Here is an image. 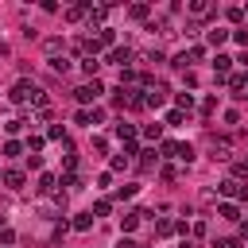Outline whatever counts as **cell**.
Wrapping results in <instances>:
<instances>
[{
  "instance_id": "obj_1",
  "label": "cell",
  "mask_w": 248,
  "mask_h": 248,
  "mask_svg": "<svg viewBox=\"0 0 248 248\" xmlns=\"http://www.w3.org/2000/svg\"><path fill=\"white\" fill-rule=\"evenodd\" d=\"M74 97H78L81 105H89V101H97V97H101V81H89V85H78V89H74Z\"/></svg>"
},
{
  "instance_id": "obj_2",
  "label": "cell",
  "mask_w": 248,
  "mask_h": 248,
  "mask_svg": "<svg viewBox=\"0 0 248 248\" xmlns=\"http://www.w3.org/2000/svg\"><path fill=\"white\" fill-rule=\"evenodd\" d=\"M221 194H225V198H248V186L236 182V178H225V182H221Z\"/></svg>"
},
{
  "instance_id": "obj_3",
  "label": "cell",
  "mask_w": 248,
  "mask_h": 248,
  "mask_svg": "<svg viewBox=\"0 0 248 248\" xmlns=\"http://www.w3.org/2000/svg\"><path fill=\"white\" fill-rule=\"evenodd\" d=\"M112 132H116V136L124 140V147H136V128H132V124H124V120H120V124H116Z\"/></svg>"
},
{
  "instance_id": "obj_4",
  "label": "cell",
  "mask_w": 248,
  "mask_h": 248,
  "mask_svg": "<svg viewBox=\"0 0 248 248\" xmlns=\"http://www.w3.org/2000/svg\"><path fill=\"white\" fill-rule=\"evenodd\" d=\"M108 58H112L116 66H124V70H128V62H132V50H128V46H116V50H112Z\"/></svg>"
},
{
  "instance_id": "obj_5",
  "label": "cell",
  "mask_w": 248,
  "mask_h": 248,
  "mask_svg": "<svg viewBox=\"0 0 248 248\" xmlns=\"http://www.w3.org/2000/svg\"><path fill=\"white\" fill-rule=\"evenodd\" d=\"M89 225H93V213H78V217L70 221V229H78V232H85Z\"/></svg>"
},
{
  "instance_id": "obj_6",
  "label": "cell",
  "mask_w": 248,
  "mask_h": 248,
  "mask_svg": "<svg viewBox=\"0 0 248 248\" xmlns=\"http://www.w3.org/2000/svg\"><path fill=\"white\" fill-rule=\"evenodd\" d=\"M205 39H209L213 46H221V43L229 39V31H225V27H213V31H205Z\"/></svg>"
},
{
  "instance_id": "obj_7",
  "label": "cell",
  "mask_w": 248,
  "mask_h": 248,
  "mask_svg": "<svg viewBox=\"0 0 248 248\" xmlns=\"http://www.w3.org/2000/svg\"><path fill=\"white\" fill-rule=\"evenodd\" d=\"M140 217H147V213H124V217H120V225H124V232H132V229L140 225Z\"/></svg>"
},
{
  "instance_id": "obj_8",
  "label": "cell",
  "mask_w": 248,
  "mask_h": 248,
  "mask_svg": "<svg viewBox=\"0 0 248 248\" xmlns=\"http://www.w3.org/2000/svg\"><path fill=\"white\" fill-rule=\"evenodd\" d=\"M128 16H132V19H147V16H151V8H147V4H132V8H128Z\"/></svg>"
},
{
  "instance_id": "obj_9",
  "label": "cell",
  "mask_w": 248,
  "mask_h": 248,
  "mask_svg": "<svg viewBox=\"0 0 248 248\" xmlns=\"http://www.w3.org/2000/svg\"><path fill=\"white\" fill-rule=\"evenodd\" d=\"M43 50H46L50 58H58V54H62V39H46V43H43Z\"/></svg>"
},
{
  "instance_id": "obj_10",
  "label": "cell",
  "mask_w": 248,
  "mask_h": 248,
  "mask_svg": "<svg viewBox=\"0 0 248 248\" xmlns=\"http://www.w3.org/2000/svg\"><path fill=\"white\" fill-rule=\"evenodd\" d=\"M4 182H8L12 190H19V186H23V170H8V174H4Z\"/></svg>"
},
{
  "instance_id": "obj_11",
  "label": "cell",
  "mask_w": 248,
  "mask_h": 248,
  "mask_svg": "<svg viewBox=\"0 0 248 248\" xmlns=\"http://www.w3.org/2000/svg\"><path fill=\"white\" fill-rule=\"evenodd\" d=\"M174 229H178V225H174V221H167V217H163V221H155V232H159V236H170Z\"/></svg>"
},
{
  "instance_id": "obj_12",
  "label": "cell",
  "mask_w": 248,
  "mask_h": 248,
  "mask_svg": "<svg viewBox=\"0 0 248 248\" xmlns=\"http://www.w3.org/2000/svg\"><path fill=\"white\" fill-rule=\"evenodd\" d=\"M81 70H85V74L97 81V70H101V62H97V58H85V62H81Z\"/></svg>"
},
{
  "instance_id": "obj_13",
  "label": "cell",
  "mask_w": 248,
  "mask_h": 248,
  "mask_svg": "<svg viewBox=\"0 0 248 248\" xmlns=\"http://www.w3.org/2000/svg\"><path fill=\"white\" fill-rule=\"evenodd\" d=\"M140 155H143V159H140V167H143V170H151V167L159 163V155H155V151H140Z\"/></svg>"
},
{
  "instance_id": "obj_14",
  "label": "cell",
  "mask_w": 248,
  "mask_h": 248,
  "mask_svg": "<svg viewBox=\"0 0 248 248\" xmlns=\"http://www.w3.org/2000/svg\"><path fill=\"white\" fill-rule=\"evenodd\" d=\"M35 190H39V194H50V190H54V174H43V178H39V186H35Z\"/></svg>"
},
{
  "instance_id": "obj_15",
  "label": "cell",
  "mask_w": 248,
  "mask_h": 248,
  "mask_svg": "<svg viewBox=\"0 0 248 248\" xmlns=\"http://www.w3.org/2000/svg\"><path fill=\"white\" fill-rule=\"evenodd\" d=\"M194 108V97L190 93H178V112H190Z\"/></svg>"
},
{
  "instance_id": "obj_16",
  "label": "cell",
  "mask_w": 248,
  "mask_h": 248,
  "mask_svg": "<svg viewBox=\"0 0 248 248\" xmlns=\"http://www.w3.org/2000/svg\"><path fill=\"white\" fill-rule=\"evenodd\" d=\"M190 12H194V16H205L209 4H205V0H190Z\"/></svg>"
},
{
  "instance_id": "obj_17",
  "label": "cell",
  "mask_w": 248,
  "mask_h": 248,
  "mask_svg": "<svg viewBox=\"0 0 248 248\" xmlns=\"http://www.w3.org/2000/svg\"><path fill=\"white\" fill-rule=\"evenodd\" d=\"M97 43H116V31H112V27H101V35H97Z\"/></svg>"
},
{
  "instance_id": "obj_18",
  "label": "cell",
  "mask_w": 248,
  "mask_h": 248,
  "mask_svg": "<svg viewBox=\"0 0 248 248\" xmlns=\"http://www.w3.org/2000/svg\"><path fill=\"white\" fill-rule=\"evenodd\" d=\"M186 58H190V62H202V58H205V46H190Z\"/></svg>"
},
{
  "instance_id": "obj_19",
  "label": "cell",
  "mask_w": 248,
  "mask_h": 248,
  "mask_svg": "<svg viewBox=\"0 0 248 248\" xmlns=\"http://www.w3.org/2000/svg\"><path fill=\"white\" fill-rule=\"evenodd\" d=\"M143 136H147V140H159V136H163V124H147Z\"/></svg>"
},
{
  "instance_id": "obj_20",
  "label": "cell",
  "mask_w": 248,
  "mask_h": 248,
  "mask_svg": "<svg viewBox=\"0 0 248 248\" xmlns=\"http://www.w3.org/2000/svg\"><path fill=\"white\" fill-rule=\"evenodd\" d=\"M174 159H182V163H190V159H194V151H190V143H178V155H174Z\"/></svg>"
},
{
  "instance_id": "obj_21",
  "label": "cell",
  "mask_w": 248,
  "mask_h": 248,
  "mask_svg": "<svg viewBox=\"0 0 248 248\" xmlns=\"http://www.w3.org/2000/svg\"><path fill=\"white\" fill-rule=\"evenodd\" d=\"M213 159L225 163V159H229V143H213Z\"/></svg>"
},
{
  "instance_id": "obj_22",
  "label": "cell",
  "mask_w": 248,
  "mask_h": 248,
  "mask_svg": "<svg viewBox=\"0 0 248 248\" xmlns=\"http://www.w3.org/2000/svg\"><path fill=\"white\" fill-rule=\"evenodd\" d=\"M132 163V155H112V170H124Z\"/></svg>"
},
{
  "instance_id": "obj_23",
  "label": "cell",
  "mask_w": 248,
  "mask_h": 248,
  "mask_svg": "<svg viewBox=\"0 0 248 248\" xmlns=\"http://www.w3.org/2000/svg\"><path fill=\"white\" fill-rule=\"evenodd\" d=\"M217 213H221V217H229V221H236V205H232V202H225Z\"/></svg>"
},
{
  "instance_id": "obj_24",
  "label": "cell",
  "mask_w": 248,
  "mask_h": 248,
  "mask_svg": "<svg viewBox=\"0 0 248 248\" xmlns=\"http://www.w3.org/2000/svg\"><path fill=\"white\" fill-rule=\"evenodd\" d=\"M12 240H16V232L12 229H0V248H12Z\"/></svg>"
},
{
  "instance_id": "obj_25",
  "label": "cell",
  "mask_w": 248,
  "mask_h": 248,
  "mask_svg": "<svg viewBox=\"0 0 248 248\" xmlns=\"http://www.w3.org/2000/svg\"><path fill=\"white\" fill-rule=\"evenodd\" d=\"M81 16H85V8H81V4H74V8H66V19H81Z\"/></svg>"
},
{
  "instance_id": "obj_26",
  "label": "cell",
  "mask_w": 248,
  "mask_h": 248,
  "mask_svg": "<svg viewBox=\"0 0 248 248\" xmlns=\"http://www.w3.org/2000/svg\"><path fill=\"white\" fill-rule=\"evenodd\" d=\"M50 70H54V74H66V70H70V62H66V58H54V62H50Z\"/></svg>"
},
{
  "instance_id": "obj_27",
  "label": "cell",
  "mask_w": 248,
  "mask_h": 248,
  "mask_svg": "<svg viewBox=\"0 0 248 248\" xmlns=\"http://www.w3.org/2000/svg\"><path fill=\"white\" fill-rule=\"evenodd\" d=\"M108 209H112V202H105V198H101V202H97V205H93V213H97V217H105V213H108Z\"/></svg>"
},
{
  "instance_id": "obj_28",
  "label": "cell",
  "mask_w": 248,
  "mask_h": 248,
  "mask_svg": "<svg viewBox=\"0 0 248 248\" xmlns=\"http://www.w3.org/2000/svg\"><path fill=\"white\" fill-rule=\"evenodd\" d=\"M232 174H236V182H240V178L248 174V159H244V163H232Z\"/></svg>"
},
{
  "instance_id": "obj_29",
  "label": "cell",
  "mask_w": 248,
  "mask_h": 248,
  "mask_svg": "<svg viewBox=\"0 0 248 248\" xmlns=\"http://www.w3.org/2000/svg\"><path fill=\"white\" fill-rule=\"evenodd\" d=\"M46 140H62V143H66V132H62V128H58V124H54V128H50V132H46Z\"/></svg>"
},
{
  "instance_id": "obj_30",
  "label": "cell",
  "mask_w": 248,
  "mask_h": 248,
  "mask_svg": "<svg viewBox=\"0 0 248 248\" xmlns=\"http://www.w3.org/2000/svg\"><path fill=\"white\" fill-rule=\"evenodd\" d=\"M43 143H46V140H43V136H31V140H27V151H39V147H43Z\"/></svg>"
},
{
  "instance_id": "obj_31",
  "label": "cell",
  "mask_w": 248,
  "mask_h": 248,
  "mask_svg": "<svg viewBox=\"0 0 248 248\" xmlns=\"http://www.w3.org/2000/svg\"><path fill=\"white\" fill-rule=\"evenodd\" d=\"M232 39H236V43H244V46H248V27H240V31H232Z\"/></svg>"
},
{
  "instance_id": "obj_32",
  "label": "cell",
  "mask_w": 248,
  "mask_h": 248,
  "mask_svg": "<svg viewBox=\"0 0 248 248\" xmlns=\"http://www.w3.org/2000/svg\"><path fill=\"white\" fill-rule=\"evenodd\" d=\"M116 248H140V244H136V240H128V236H124V240H120V244H116Z\"/></svg>"
},
{
  "instance_id": "obj_33",
  "label": "cell",
  "mask_w": 248,
  "mask_h": 248,
  "mask_svg": "<svg viewBox=\"0 0 248 248\" xmlns=\"http://www.w3.org/2000/svg\"><path fill=\"white\" fill-rule=\"evenodd\" d=\"M221 248H240V244L236 240H221Z\"/></svg>"
},
{
  "instance_id": "obj_34",
  "label": "cell",
  "mask_w": 248,
  "mask_h": 248,
  "mask_svg": "<svg viewBox=\"0 0 248 248\" xmlns=\"http://www.w3.org/2000/svg\"><path fill=\"white\" fill-rule=\"evenodd\" d=\"M240 62H244V66H248V50H244V54H240Z\"/></svg>"
},
{
  "instance_id": "obj_35",
  "label": "cell",
  "mask_w": 248,
  "mask_h": 248,
  "mask_svg": "<svg viewBox=\"0 0 248 248\" xmlns=\"http://www.w3.org/2000/svg\"><path fill=\"white\" fill-rule=\"evenodd\" d=\"M182 248H194V244H190V240H186V244H182Z\"/></svg>"
},
{
  "instance_id": "obj_36",
  "label": "cell",
  "mask_w": 248,
  "mask_h": 248,
  "mask_svg": "<svg viewBox=\"0 0 248 248\" xmlns=\"http://www.w3.org/2000/svg\"><path fill=\"white\" fill-rule=\"evenodd\" d=\"M240 97H244V101H248V89H244V93H240Z\"/></svg>"
},
{
  "instance_id": "obj_37",
  "label": "cell",
  "mask_w": 248,
  "mask_h": 248,
  "mask_svg": "<svg viewBox=\"0 0 248 248\" xmlns=\"http://www.w3.org/2000/svg\"><path fill=\"white\" fill-rule=\"evenodd\" d=\"M0 225H4V213H0Z\"/></svg>"
}]
</instances>
